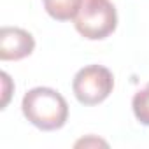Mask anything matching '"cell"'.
<instances>
[{"instance_id":"1","label":"cell","mask_w":149,"mask_h":149,"mask_svg":"<svg viewBox=\"0 0 149 149\" xmlns=\"http://www.w3.org/2000/svg\"><path fill=\"white\" fill-rule=\"evenodd\" d=\"M21 111L33 126L44 132L60 130L68 119V104L63 95L46 86L30 90L23 97Z\"/></svg>"},{"instance_id":"6","label":"cell","mask_w":149,"mask_h":149,"mask_svg":"<svg viewBox=\"0 0 149 149\" xmlns=\"http://www.w3.org/2000/svg\"><path fill=\"white\" fill-rule=\"evenodd\" d=\"M132 109L139 123L149 126V83L133 95L132 100Z\"/></svg>"},{"instance_id":"2","label":"cell","mask_w":149,"mask_h":149,"mask_svg":"<svg viewBox=\"0 0 149 149\" xmlns=\"http://www.w3.org/2000/svg\"><path fill=\"white\" fill-rule=\"evenodd\" d=\"M76 30L88 40H102L118 26V13L111 0H84L76 19Z\"/></svg>"},{"instance_id":"5","label":"cell","mask_w":149,"mask_h":149,"mask_svg":"<svg viewBox=\"0 0 149 149\" xmlns=\"http://www.w3.org/2000/svg\"><path fill=\"white\" fill-rule=\"evenodd\" d=\"M84 0H42L46 13L58 21L76 19Z\"/></svg>"},{"instance_id":"4","label":"cell","mask_w":149,"mask_h":149,"mask_svg":"<svg viewBox=\"0 0 149 149\" xmlns=\"http://www.w3.org/2000/svg\"><path fill=\"white\" fill-rule=\"evenodd\" d=\"M35 49V39L30 32L18 26H2L0 30V60L18 61L30 56Z\"/></svg>"},{"instance_id":"3","label":"cell","mask_w":149,"mask_h":149,"mask_svg":"<svg viewBox=\"0 0 149 149\" xmlns=\"http://www.w3.org/2000/svg\"><path fill=\"white\" fill-rule=\"evenodd\" d=\"M72 90L83 105H97L112 93L114 76L107 67L88 65L74 76Z\"/></svg>"}]
</instances>
